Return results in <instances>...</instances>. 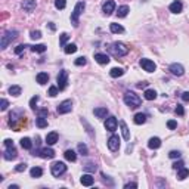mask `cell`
Segmentation results:
<instances>
[{"instance_id":"cell-1","label":"cell","mask_w":189,"mask_h":189,"mask_svg":"<svg viewBox=\"0 0 189 189\" xmlns=\"http://www.w3.org/2000/svg\"><path fill=\"white\" fill-rule=\"evenodd\" d=\"M108 52L115 58H121V56H126L128 53V47H126V45L121 41H114L108 46Z\"/></svg>"},{"instance_id":"cell-2","label":"cell","mask_w":189,"mask_h":189,"mask_svg":"<svg viewBox=\"0 0 189 189\" xmlns=\"http://www.w3.org/2000/svg\"><path fill=\"white\" fill-rule=\"evenodd\" d=\"M124 104L134 109V108H139L142 100H140V98L134 92H126L124 93Z\"/></svg>"},{"instance_id":"cell-3","label":"cell","mask_w":189,"mask_h":189,"mask_svg":"<svg viewBox=\"0 0 189 189\" xmlns=\"http://www.w3.org/2000/svg\"><path fill=\"white\" fill-rule=\"evenodd\" d=\"M5 152H3V158L7 160V161H11V160H15L17 158V149H15V146H13V142L11 139H6L5 140Z\"/></svg>"},{"instance_id":"cell-4","label":"cell","mask_w":189,"mask_h":189,"mask_svg":"<svg viewBox=\"0 0 189 189\" xmlns=\"http://www.w3.org/2000/svg\"><path fill=\"white\" fill-rule=\"evenodd\" d=\"M18 36V31L17 30H7V31H5L3 33V36H2V41H0V47L5 50L7 46H9V43H12V40H15Z\"/></svg>"},{"instance_id":"cell-5","label":"cell","mask_w":189,"mask_h":189,"mask_svg":"<svg viewBox=\"0 0 189 189\" xmlns=\"http://www.w3.org/2000/svg\"><path fill=\"white\" fill-rule=\"evenodd\" d=\"M84 7H86V3H84V2H78L77 5H75V7H74L72 13H71V24L75 28L78 27V18H80V15L83 13Z\"/></svg>"},{"instance_id":"cell-6","label":"cell","mask_w":189,"mask_h":189,"mask_svg":"<svg viewBox=\"0 0 189 189\" xmlns=\"http://www.w3.org/2000/svg\"><path fill=\"white\" fill-rule=\"evenodd\" d=\"M50 172H52V174L55 177H59V176H62L64 173L67 172V166H65V162L62 161H55L50 166Z\"/></svg>"},{"instance_id":"cell-7","label":"cell","mask_w":189,"mask_h":189,"mask_svg":"<svg viewBox=\"0 0 189 189\" xmlns=\"http://www.w3.org/2000/svg\"><path fill=\"white\" fill-rule=\"evenodd\" d=\"M56 81H58L59 90H64L67 87V84H68V71L67 70H61V71H59L58 77H56Z\"/></svg>"},{"instance_id":"cell-8","label":"cell","mask_w":189,"mask_h":189,"mask_svg":"<svg viewBox=\"0 0 189 189\" xmlns=\"http://www.w3.org/2000/svg\"><path fill=\"white\" fill-rule=\"evenodd\" d=\"M71 109H72V102L70 99L62 100L61 104L58 105V108H56L58 114H68V112H71Z\"/></svg>"},{"instance_id":"cell-9","label":"cell","mask_w":189,"mask_h":189,"mask_svg":"<svg viewBox=\"0 0 189 189\" xmlns=\"http://www.w3.org/2000/svg\"><path fill=\"white\" fill-rule=\"evenodd\" d=\"M108 148L112 152H117L120 149V138L117 134H111V138L108 139Z\"/></svg>"},{"instance_id":"cell-10","label":"cell","mask_w":189,"mask_h":189,"mask_svg":"<svg viewBox=\"0 0 189 189\" xmlns=\"http://www.w3.org/2000/svg\"><path fill=\"white\" fill-rule=\"evenodd\" d=\"M140 67L143 68L146 72H154L155 71V68H157V65L154 64V61L146 59V58H142V59H140Z\"/></svg>"},{"instance_id":"cell-11","label":"cell","mask_w":189,"mask_h":189,"mask_svg":"<svg viewBox=\"0 0 189 189\" xmlns=\"http://www.w3.org/2000/svg\"><path fill=\"white\" fill-rule=\"evenodd\" d=\"M168 71L172 72L173 75L180 77V75H183L185 74V68H183V65H180V64H177V62H174V64H172V65L168 67Z\"/></svg>"},{"instance_id":"cell-12","label":"cell","mask_w":189,"mask_h":189,"mask_svg":"<svg viewBox=\"0 0 189 189\" xmlns=\"http://www.w3.org/2000/svg\"><path fill=\"white\" fill-rule=\"evenodd\" d=\"M114 9H115V2L114 0H106L105 3L102 5V11H104V13H105L106 17L111 15L112 12H114Z\"/></svg>"},{"instance_id":"cell-13","label":"cell","mask_w":189,"mask_h":189,"mask_svg":"<svg viewBox=\"0 0 189 189\" xmlns=\"http://www.w3.org/2000/svg\"><path fill=\"white\" fill-rule=\"evenodd\" d=\"M117 118L115 117H108L106 118V121H105V128L108 130V132H115L117 130Z\"/></svg>"},{"instance_id":"cell-14","label":"cell","mask_w":189,"mask_h":189,"mask_svg":"<svg viewBox=\"0 0 189 189\" xmlns=\"http://www.w3.org/2000/svg\"><path fill=\"white\" fill-rule=\"evenodd\" d=\"M94 61L98 64H100V65H106L111 59H109V56L106 53H94Z\"/></svg>"},{"instance_id":"cell-15","label":"cell","mask_w":189,"mask_h":189,"mask_svg":"<svg viewBox=\"0 0 189 189\" xmlns=\"http://www.w3.org/2000/svg\"><path fill=\"white\" fill-rule=\"evenodd\" d=\"M168 9H170V12H173V13H180L182 9H183V5H182L180 0H174L172 5L168 6Z\"/></svg>"},{"instance_id":"cell-16","label":"cell","mask_w":189,"mask_h":189,"mask_svg":"<svg viewBox=\"0 0 189 189\" xmlns=\"http://www.w3.org/2000/svg\"><path fill=\"white\" fill-rule=\"evenodd\" d=\"M39 157H41V158H53L55 157V151L52 149V148H43V149H40V152H39Z\"/></svg>"},{"instance_id":"cell-17","label":"cell","mask_w":189,"mask_h":189,"mask_svg":"<svg viewBox=\"0 0 189 189\" xmlns=\"http://www.w3.org/2000/svg\"><path fill=\"white\" fill-rule=\"evenodd\" d=\"M22 9L25 12H33L34 9H36V0H24Z\"/></svg>"},{"instance_id":"cell-18","label":"cell","mask_w":189,"mask_h":189,"mask_svg":"<svg viewBox=\"0 0 189 189\" xmlns=\"http://www.w3.org/2000/svg\"><path fill=\"white\" fill-rule=\"evenodd\" d=\"M93 114L96 115L98 118H105L108 115V108L106 106H100V108H94L93 109Z\"/></svg>"},{"instance_id":"cell-19","label":"cell","mask_w":189,"mask_h":189,"mask_svg":"<svg viewBox=\"0 0 189 189\" xmlns=\"http://www.w3.org/2000/svg\"><path fill=\"white\" fill-rule=\"evenodd\" d=\"M80 182H81V185H83V186H92L94 180H93V177H92V174L86 173V174H83V176H81Z\"/></svg>"},{"instance_id":"cell-20","label":"cell","mask_w":189,"mask_h":189,"mask_svg":"<svg viewBox=\"0 0 189 189\" xmlns=\"http://www.w3.org/2000/svg\"><path fill=\"white\" fill-rule=\"evenodd\" d=\"M56 142H58V133H56V132L47 133V136H46V143L49 145V146H52V145H55Z\"/></svg>"},{"instance_id":"cell-21","label":"cell","mask_w":189,"mask_h":189,"mask_svg":"<svg viewBox=\"0 0 189 189\" xmlns=\"http://www.w3.org/2000/svg\"><path fill=\"white\" fill-rule=\"evenodd\" d=\"M36 80H37V83L43 86V84H46L47 81H49V74H47V72H39L37 77H36Z\"/></svg>"},{"instance_id":"cell-22","label":"cell","mask_w":189,"mask_h":189,"mask_svg":"<svg viewBox=\"0 0 189 189\" xmlns=\"http://www.w3.org/2000/svg\"><path fill=\"white\" fill-rule=\"evenodd\" d=\"M148 146L151 149H158L161 146V139L160 138H151L149 142H148Z\"/></svg>"},{"instance_id":"cell-23","label":"cell","mask_w":189,"mask_h":189,"mask_svg":"<svg viewBox=\"0 0 189 189\" xmlns=\"http://www.w3.org/2000/svg\"><path fill=\"white\" fill-rule=\"evenodd\" d=\"M120 127H121V133H123V138L126 140H130V132H128V127H127V124L123 121H120Z\"/></svg>"},{"instance_id":"cell-24","label":"cell","mask_w":189,"mask_h":189,"mask_svg":"<svg viewBox=\"0 0 189 189\" xmlns=\"http://www.w3.org/2000/svg\"><path fill=\"white\" fill-rule=\"evenodd\" d=\"M64 52H65L67 55L75 53V52H77V45H74V43H68V45L64 46Z\"/></svg>"},{"instance_id":"cell-25","label":"cell","mask_w":189,"mask_h":189,"mask_svg":"<svg viewBox=\"0 0 189 189\" xmlns=\"http://www.w3.org/2000/svg\"><path fill=\"white\" fill-rule=\"evenodd\" d=\"M143 96H145V99L146 100H154L157 98V92L154 89H146L145 90V93H143Z\"/></svg>"},{"instance_id":"cell-26","label":"cell","mask_w":189,"mask_h":189,"mask_svg":"<svg viewBox=\"0 0 189 189\" xmlns=\"http://www.w3.org/2000/svg\"><path fill=\"white\" fill-rule=\"evenodd\" d=\"M109 30H111V33H114V34L124 33V28H123V25H120V24H115V22H112L111 25H109Z\"/></svg>"},{"instance_id":"cell-27","label":"cell","mask_w":189,"mask_h":189,"mask_svg":"<svg viewBox=\"0 0 189 189\" xmlns=\"http://www.w3.org/2000/svg\"><path fill=\"white\" fill-rule=\"evenodd\" d=\"M188 176H189V168L182 167V168H179V170H177V179H179V180H185Z\"/></svg>"},{"instance_id":"cell-28","label":"cell","mask_w":189,"mask_h":189,"mask_svg":"<svg viewBox=\"0 0 189 189\" xmlns=\"http://www.w3.org/2000/svg\"><path fill=\"white\" fill-rule=\"evenodd\" d=\"M64 155H65V158H67L68 161H71V162H74L75 160H77V154H75L72 149H67Z\"/></svg>"},{"instance_id":"cell-29","label":"cell","mask_w":189,"mask_h":189,"mask_svg":"<svg viewBox=\"0 0 189 189\" xmlns=\"http://www.w3.org/2000/svg\"><path fill=\"white\" fill-rule=\"evenodd\" d=\"M146 114H143V112H138L136 115H134V123L136 124H143L145 121H146Z\"/></svg>"},{"instance_id":"cell-30","label":"cell","mask_w":189,"mask_h":189,"mask_svg":"<svg viewBox=\"0 0 189 189\" xmlns=\"http://www.w3.org/2000/svg\"><path fill=\"white\" fill-rule=\"evenodd\" d=\"M30 174H31V177H34V179L41 177V174H43V170H41L40 167H33V168L30 170Z\"/></svg>"},{"instance_id":"cell-31","label":"cell","mask_w":189,"mask_h":189,"mask_svg":"<svg viewBox=\"0 0 189 189\" xmlns=\"http://www.w3.org/2000/svg\"><path fill=\"white\" fill-rule=\"evenodd\" d=\"M21 146H22L24 149H31V148H33V142H31V139H30V138H22V139H21Z\"/></svg>"},{"instance_id":"cell-32","label":"cell","mask_w":189,"mask_h":189,"mask_svg":"<svg viewBox=\"0 0 189 189\" xmlns=\"http://www.w3.org/2000/svg\"><path fill=\"white\" fill-rule=\"evenodd\" d=\"M36 124H37V127L45 128V127H47V120H46V117H41V115H39V117L36 118Z\"/></svg>"},{"instance_id":"cell-33","label":"cell","mask_w":189,"mask_h":189,"mask_svg":"<svg viewBox=\"0 0 189 189\" xmlns=\"http://www.w3.org/2000/svg\"><path fill=\"white\" fill-rule=\"evenodd\" d=\"M123 74H124V70H123V68H112L111 71H109V75H111L112 78L121 77Z\"/></svg>"},{"instance_id":"cell-34","label":"cell","mask_w":189,"mask_h":189,"mask_svg":"<svg viewBox=\"0 0 189 189\" xmlns=\"http://www.w3.org/2000/svg\"><path fill=\"white\" fill-rule=\"evenodd\" d=\"M128 6H126V5H123V6H120L118 7V12H117V15L120 18H124V17H127V13H128Z\"/></svg>"},{"instance_id":"cell-35","label":"cell","mask_w":189,"mask_h":189,"mask_svg":"<svg viewBox=\"0 0 189 189\" xmlns=\"http://www.w3.org/2000/svg\"><path fill=\"white\" fill-rule=\"evenodd\" d=\"M21 92H22L21 86H11V87H9V93H11L12 96H19Z\"/></svg>"},{"instance_id":"cell-36","label":"cell","mask_w":189,"mask_h":189,"mask_svg":"<svg viewBox=\"0 0 189 189\" xmlns=\"http://www.w3.org/2000/svg\"><path fill=\"white\" fill-rule=\"evenodd\" d=\"M31 50L33 52H37V53H45L46 46L45 45H34V46H31Z\"/></svg>"},{"instance_id":"cell-37","label":"cell","mask_w":189,"mask_h":189,"mask_svg":"<svg viewBox=\"0 0 189 189\" xmlns=\"http://www.w3.org/2000/svg\"><path fill=\"white\" fill-rule=\"evenodd\" d=\"M84 170H86L87 173H94L96 170H98V167H96L94 162H87V164L84 166Z\"/></svg>"},{"instance_id":"cell-38","label":"cell","mask_w":189,"mask_h":189,"mask_svg":"<svg viewBox=\"0 0 189 189\" xmlns=\"http://www.w3.org/2000/svg\"><path fill=\"white\" fill-rule=\"evenodd\" d=\"M77 149H78V152H80L81 155H87V154H89V149H87V146H86L84 143H78Z\"/></svg>"},{"instance_id":"cell-39","label":"cell","mask_w":189,"mask_h":189,"mask_svg":"<svg viewBox=\"0 0 189 189\" xmlns=\"http://www.w3.org/2000/svg\"><path fill=\"white\" fill-rule=\"evenodd\" d=\"M68 39H70V36H68L67 33H62L61 36H59V45L65 46V45H67V41H68Z\"/></svg>"},{"instance_id":"cell-40","label":"cell","mask_w":189,"mask_h":189,"mask_svg":"<svg viewBox=\"0 0 189 189\" xmlns=\"http://www.w3.org/2000/svg\"><path fill=\"white\" fill-rule=\"evenodd\" d=\"M65 6H67V0H55L56 9H65Z\"/></svg>"},{"instance_id":"cell-41","label":"cell","mask_w":189,"mask_h":189,"mask_svg":"<svg viewBox=\"0 0 189 189\" xmlns=\"http://www.w3.org/2000/svg\"><path fill=\"white\" fill-rule=\"evenodd\" d=\"M58 93H59V87H58V86H52V87H49V96L55 98V96H58Z\"/></svg>"},{"instance_id":"cell-42","label":"cell","mask_w":189,"mask_h":189,"mask_svg":"<svg viewBox=\"0 0 189 189\" xmlns=\"http://www.w3.org/2000/svg\"><path fill=\"white\" fill-rule=\"evenodd\" d=\"M39 96H33L31 99H30V106H31V109L36 111V108H37V102H39Z\"/></svg>"},{"instance_id":"cell-43","label":"cell","mask_w":189,"mask_h":189,"mask_svg":"<svg viewBox=\"0 0 189 189\" xmlns=\"http://www.w3.org/2000/svg\"><path fill=\"white\" fill-rule=\"evenodd\" d=\"M86 58H84V56H80V58H77V59H75V62H74V64H75V65H77V67H81V65H86Z\"/></svg>"},{"instance_id":"cell-44","label":"cell","mask_w":189,"mask_h":189,"mask_svg":"<svg viewBox=\"0 0 189 189\" xmlns=\"http://www.w3.org/2000/svg\"><path fill=\"white\" fill-rule=\"evenodd\" d=\"M27 170V164L25 162H21V164H18L17 167H15V172H18V173H22V172H25Z\"/></svg>"},{"instance_id":"cell-45","label":"cell","mask_w":189,"mask_h":189,"mask_svg":"<svg viewBox=\"0 0 189 189\" xmlns=\"http://www.w3.org/2000/svg\"><path fill=\"white\" fill-rule=\"evenodd\" d=\"M30 37H31V39H34V40H39L40 37H41V33H40L39 30H34V31H31V33H30Z\"/></svg>"},{"instance_id":"cell-46","label":"cell","mask_w":189,"mask_h":189,"mask_svg":"<svg viewBox=\"0 0 189 189\" xmlns=\"http://www.w3.org/2000/svg\"><path fill=\"white\" fill-rule=\"evenodd\" d=\"M25 47H30V46H27V45H19V46H17V47H15V53H17V55H21L24 50H25Z\"/></svg>"},{"instance_id":"cell-47","label":"cell","mask_w":189,"mask_h":189,"mask_svg":"<svg viewBox=\"0 0 189 189\" xmlns=\"http://www.w3.org/2000/svg\"><path fill=\"white\" fill-rule=\"evenodd\" d=\"M180 155H182L180 151H170V152H168V157H170V158H180Z\"/></svg>"},{"instance_id":"cell-48","label":"cell","mask_w":189,"mask_h":189,"mask_svg":"<svg viewBox=\"0 0 189 189\" xmlns=\"http://www.w3.org/2000/svg\"><path fill=\"white\" fill-rule=\"evenodd\" d=\"M7 106H9V102L6 99H2V102H0V109H2V111H6Z\"/></svg>"},{"instance_id":"cell-49","label":"cell","mask_w":189,"mask_h":189,"mask_svg":"<svg viewBox=\"0 0 189 189\" xmlns=\"http://www.w3.org/2000/svg\"><path fill=\"white\" fill-rule=\"evenodd\" d=\"M167 127L170 128V130H174V128L177 127V123L174 121V120H170V121L167 123Z\"/></svg>"},{"instance_id":"cell-50","label":"cell","mask_w":189,"mask_h":189,"mask_svg":"<svg viewBox=\"0 0 189 189\" xmlns=\"http://www.w3.org/2000/svg\"><path fill=\"white\" fill-rule=\"evenodd\" d=\"M174 112H176L177 115H183V114H185L183 106H182V105H177V106H176V109H174Z\"/></svg>"},{"instance_id":"cell-51","label":"cell","mask_w":189,"mask_h":189,"mask_svg":"<svg viewBox=\"0 0 189 189\" xmlns=\"http://www.w3.org/2000/svg\"><path fill=\"white\" fill-rule=\"evenodd\" d=\"M39 115H41V117H46V115H49V111H47V108H43V109H40V111H39Z\"/></svg>"},{"instance_id":"cell-52","label":"cell","mask_w":189,"mask_h":189,"mask_svg":"<svg viewBox=\"0 0 189 189\" xmlns=\"http://www.w3.org/2000/svg\"><path fill=\"white\" fill-rule=\"evenodd\" d=\"M182 167H183V162L182 161H177V162L173 164V168H174V170H179V168H182Z\"/></svg>"},{"instance_id":"cell-53","label":"cell","mask_w":189,"mask_h":189,"mask_svg":"<svg viewBox=\"0 0 189 189\" xmlns=\"http://www.w3.org/2000/svg\"><path fill=\"white\" fill-rule=\"evenodd\" d=\"M182 100L183 102H189V92H183L182 93Z\"/></svg>"},{"instance_id":"cell-54","label":"cell","mask_w":189,"mask_h":189,"mask_svg":"<svg viewBox=\"0 0 189 189\" xmlns=\"http://www.w3.org/2000/svg\"><path fill=\"white\" fill-rule=\"evenodd\" d=\"M130 188H138L136 183H126L124 185V189H130Z\"/></svg>"},{"instance_id":"cell-55","label":"cell","mask_w":189,"mask_h":189,"mask_svg":"<svg viewBox=\"0 0 189 189\" xmlns=\"http://www.w3.org/2000/svg\"><path fill=\"white\" fill-rule=\"evenodd\" d=\"M146 84H148V83H145V81H143V83H139V84H138V87H140V89H142V87H146Z\"/></svg>"},{"instance_id":"cell-56","label":"cell","mask_w":189,"mask_h":189,"mask_svg":"<svg viewBox=\"0 0 189 189\" xmlns=\"http://www.w3.org/2000/svg\"><path fill=\"white\" fill-rule=\"evenodd\" d=\"M18 188H19L18 185H11V186H9V188H7V189H18Z\"/></svg>"},{"instance_id":"cell-57","label":"cell","mask_w":189,"mask_h":189,"mask_svg":"<svg viewBox=\"0 0 189 189\" xmlns=\"http://www.w3.org/2000/svg\"><path fill=\"white\" fill-rule=\"evenodd\" d=\"M49 27H50V30H55V28H56V27H55V24H53V22H50V24H49Z\"/></svg>"}]
</instances>
